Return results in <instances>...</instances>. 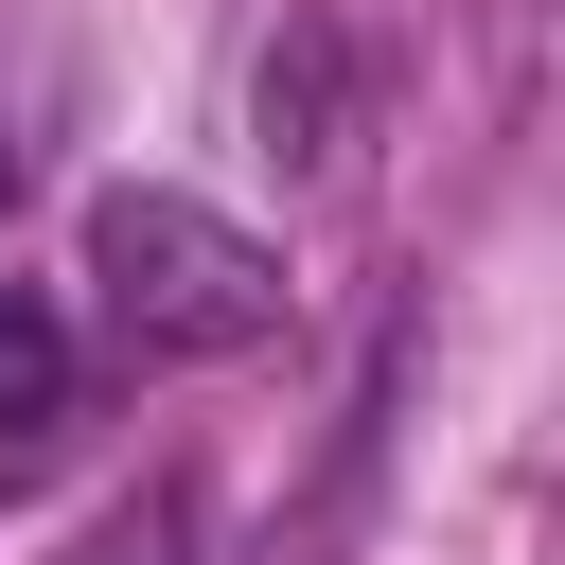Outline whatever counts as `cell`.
Segmentation results:
<instances>
[{
    "label": "cell",
    "mask_w": 565,
    "mask_h": 565,
    "mask_svg": "<svg viewBox=\"0 0 565 565\" xmlns=\"http://www.w3.org/2000/svg\"><path fill=\"white\" fill-rule=\"evenodd\" d=\"M88 300H106V335H124L141 371L265 353V335H282V247H247L212 194L124 177V194H88Z\"/></svg>",
    "instance_id": "6da1fadb"
},
{
    "label": "cell",
    "mask_w": 565,
    "mask_h": 565,
    "mask_svg": "<svg viewBox=\"0 0 565 565\" xmlns=\"http://www.w3.org/2000/svg\"><path fill=\"white\" fill-rule=\"evenodd\" d=\"M53 424H71V335H53L35 282H0V477H35Z\"/></svg>",
    "instance_id": "7a4b0ae2"
},
{
    "label": "cell",
    "mask_w": 565,
    "mask_h": 565,
    "mask_svg": "<svg viewBox=\"0 0 565 565\" xmlns=\"http://www.w3.org/2000/svg\"><path fill=\"white\" fill-rule=\"evenodd\" d=\"M265 159H335V35L265 53Z\"/></svg>",
    "instance_id": "3957f363"
},
{
    "label": "cell",
    "mask_w": 565,
    "mask_h": 565,
    "mask_svg": "<svg viewBox=\"0 0 565 565\" xmlns=\"http://www.w3.org/2000/svg\"><path fill=\"white\" fill-rule=\"evenodd\" d=\"M88 565H194V512H177V477H159V494H124V512L88 530Z\"/></svg>",
    "instance_id": "277c9868"
}]
</instances>
